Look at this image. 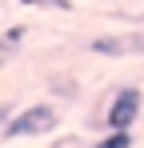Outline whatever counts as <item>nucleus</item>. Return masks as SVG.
Instances as JSON below:
<instances>
[{
  "label": "nucleus",
  "instance_id": "20e7f679",
  "mask_svg": "<svg viewBox=\"0 0 144 148\" xmlns=\"http://www.w3.org/2000/svg\"><path fill=\"white\" fill-rule=\"evenodd\" d=\"M24 40H28V24H8L4 32H0V52H4V56H12Z\"/></svg>",
  "mask_w": 144,
  "mask_h": 148
},
{
  "label": "nucleus",
  "instance_id": "423d86ee",
  "mask_svg": "<svg viewBox=\"0 0 144 148\" xmlns=\"http://www.w3.org/2000/svg\"><path fill=\"white\" fill-rule=\"evenodd\" d=\"M48 92H52L56 100H76V96H80L72 76H52V80H48Z\"/></svg>",
  "mask_w": 144,
  "mask_h": 148
},
{
  "label": "nucleus",
  "instance_id": "9d476101",
  "mask_svg": "<svg viewBox=\"0 0 144 148\" xmlns=\"http://www.w3.org/2000/svg\"><path fill=\"white\" fill-rule=\"evenodd\" d=\"M4 64H8V60H4V52H0V68H4Z\"/></svg>",
  "mask_w": 144,
  "mask_h": 148
},
{
  "label": "nucleus",
  "instance_id": "f257e3e1",
  "mask_svg": "<svg viewBox=\"0 0 144 148\" xmlns=\"http://www.w3.org/2000/svg\"><path fill=\"white\" fill-rule=\"evenodd\" d=\"M56 128H60V108L48 104V100H36V104L8 116L4 140H36V136H52Z\"/></svg>",
  "mask_w": 144,
  "mask_h": 148
},
{
  "label": "nucleus",
  "instance_id": "0eeeda50",
  "mask_svg": "<svg viewBox=\"0 0 144 148\" xmlns=\"http://www.w3.org/2000/svg\"><path fill=\"white\" fill-rule=\"evenodd\" d=\"M24 8H44V12H72V0H16Z\"/></svg>",
  "mask_w": 144,
  "mask_h": 148
},
{
  "label": "nucleus",
  "instance_id": "39448f33",
  "mask_svg": "<svg viewBox=\"0 0 144 148\" xmlns=\"http://www.w3.org/2000/svg\"><path fill=\"white\" fill-rule=\"evenodd\" d=\"M92 148H132V132H116V128H104L92 140Z\"/></svg>",
  "mask_w": 144,
  "mask_h": 148
},
{
  "label": "nucleus",
  "instance_id": "1a4fd4ad",
  "mask_svg": "<svg viewBox=\"0 0 144 148\" xmlns=\"http://www.w3.org/2000/svg\"><path fill=\"white\" fill-rule=\"evenodd\" d=\"M8 116H12V108H8V104H0V132H4V124H8Z\"/></svg>",
  "mask_w": 144,
  "mask_h": 148
},
{
  "label": "nucleus",
  "instance_id": "6e6552de",
  "mask_svg": "<svg viewBox=\"0 0 144 148\" xmlns=\"http://www.w3.org/2000/svg\"><path fill=\"white\" fill-rule=\"evenodd\" d=\"M52 148H84V136H60Z\"/></svg>",
  "mask_w": 144,
  "mask_h": 148
},
{
  "label": "nucleus",
  "instance_id": "f03ea898",
  "mask_svg": "<svg viewBox=\"0 0 144 148\" xmlns=\"http://www.w3.org/2000/svg\"><path fill=\"white\" fill-rule=\"evenodd\" d=\"M144 112V92L136 84H120L116 92L104 104V116H100V128H116V132H132V124L140 120Z\"/></svg>",
  "mask_w": 144,
  "mask_h": 148
},
{
  "label": "nucleus",
  "instance_id": "7ed1b4c3",
  "mask_svg": "<svg viewBox=\"0 0 144 148\" xmlns=\"http://www.w3.org/2000/svg\"><path fill=\"white\" fill-rule=\"evenodd\" d=\"M92 56L104 60H124V56H144V28H120V32H100L88 40Z\"/></svg>",
  "mask_w": 144,
  "mask_h": 148
}]
</instances>
